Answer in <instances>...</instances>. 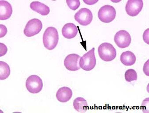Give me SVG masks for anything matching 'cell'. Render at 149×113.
I'll return each mask as SVG.
<instances>
[{
  "mask_svg": "<svg viewBox=\"0 0 149 113\" xmlns=\"http://www.w3.org/2000/svg\"><path fill=\"white\" fill-rule=\"evenodd\" d=\"M58 40V31L54 27H48L44 31L43 35V45L47 50H54L57 46Z\"/></svg>",
  "mask_w": 149,
  "mask_h": 113,
  "instance_id": "1",
  "label": "cell"
},
{
  "mask_svg": "<svg viewBox=\"0 0 149 113\" xmlns=\"http://www.w3.org/2000/svg\"><path fill=\"white\" fill-rule=\"evenodd\" d=\"M98 52L100 58L105 62H111L116 56V51L112 44L104 42L100 45Z\"/></svg>",
  "mask_w": 149,
  "mask_h": 113,
  "instance_id": "2",
  "label": "cell"
},
{
  "mask_svg": "<svg viewBox=\"0 0 149 113\" xmlns=\"http://www.w3.org/2000/svg\"><path fill=\"white\" fill-rule=\"evenodd\" d=\"M96 58L95 55V48H93L88 52L85 53L79 60L81 68L86 71H91L96 65Z\"/></svg>",
  "mask_w": 149,
  "mask_h": 113,
  "instance_id": "3",
  "label": "cell"
},
{
  "mask_svg": "<svg viewBox=\"0 0 149 113\" xmlns=\"http://www.w3.org/2000/svg\"><path fill=\"white\" fill-rule=\"evenodd\" d=\"M116 14V10L114 7L107 5L100 8L98 12V17L101 22L109 23L115 19Z\"/></svg>",
  "mask_w": 149,
  "mask_h": 113,
  "instance_id": "4",
  "label": "cell"
},
{
  "mask_svg": "<svg viewBox=\"0 0 149 113\" xmlns=\"http://www.w3.org/2000/svg\"><path fill=\"white\" fill-rule=\"evenodd\" d=\"M26 87L28 91L32 94L40 92L43 88V82L40 77L33 75L28 77L26 81Z\"/></svg>",
  "mask_w": 149,
  "mask_h": 113,
  "instance_id": "5",
  "label": "cell"
},
{
  "mask_svg": "<svg viewBox=\"0 0 149 113\" xmlns=\"http://www.w3.org/2000/svg\"><path fill=\"white\" fill-rule=\"evenodd\" d=\"M42 28V23L40 20L38 19H32L27 23L24 33L27 37H32L39 34Z\"/></svg>",
  "mask_w": 149,
  "mask_h": 113,
  "instance_id": "6",
  "label": "cell"
},
{
  "mask_svg": "<svg viewBox=\"0 0 149 113\" xmlns=\"http://www.w3.org/2000/svg\"><path fill=\"white\" fill-rule=\"evenodd\" d=\"M74 19L80 25L87 26L93 19V15L90 9L82 8L75 14Z\"/></svg>",
  "mask_w": 149,
  "mask_h": 113,
  "instance_id": "7",
  "label": "cell"
},
{
  "mask_svg": "<svg viewBox=\"0 0 149 113\" xmlns=\"http://www.w3.org/2000/svg\"><path fill=\"white\" fill-rule=\"evenodd\" d=\"M114 40L117 46L122 49L128 47L132 42V37L129 32L123 30L116 34Z\"/></svg>",
  "mask_w": 149,
  "mask_h": 113,
  "instance_id": "8",
  "label": "cell"
},
{
  "mask_svg": "<svg viewBox=\"0 0 149 113\" xmlns=\"http://www.w3.org/2000/svg\"><path fill=\"white\" fill-rule=\"evenodd\" d=\"M143 6L142 0H129L126 4L125 10L129 16L135 17L142 11Z\"/></svg>",
  "mask_w": 149,
  "mask_h": 113,
  "instance_id": "9",
  "label": "cell"
},
{
  "mask_svg": "<svg viewBox=\"0 0 149 113\" xmlns=\"http://www.w3.org/2000/svg\"><path fill=\"white\" fill-rule=\"evenodd\" d=\"M80 56L76 53L69 54L66 56L64 62L65 68L71 71H76L81 69L79 65Z\"/></svg>",
  "mask_w": 149,
  "mask_h": 113,
  "instance_id": "10",
  "label": "cell"
},
{
  "mask_svg": "<svg viewBox=\"0 0 149 113\" xmlns=\"http://www.w3.org/2000/svg\"><path fill=\"white\" fill-rule=\"evenodd\" d=\"M13 8L11 4L6 1H0V19L6 20L12 15Z\"/></svg>",
  "mask_w": 149,
  "mask_h": 113,
  "instance_id": "11",
  "label": "cell"
},
{
  "mask_svg": "<svg viewBox=\"0 0 149 113\" xmlns=\"http://www.w3.org/2000/svg\"><path fill=\"white\" fill-rule=\"evenodd\" d=\"M72 96V90L67 87H63L59 88L56 94V98L61 103L67 102L71 99Z\"/></svg>",
  "mask_w": 149,
  "mask_h": 113,
  "instance_id": "12",
  "label": "cell"
},
{
  "mask_svg": "<svg viewBox=\"0 0 149 113\" xmlns=\"http://www.w3.org/2000/svg\"><path fill=\"white\" fill-rule=\"evenodd\" d=\"M62 32L64 38L67 39H73L77 35L78 29L74 24L69 23L64 25L62 28Z\"/></svg>",
  "mask_w": 149,
  "mask_h": 113,
  "instance_id": "13",
  "label": "cell"
},
{
  "mask_svg": "<svg viewBox=\"0 0 149 113\" xmlns=\"http://www.w3.org/2000/svg\"><path fill=\"white\" fill-rule=\"evenodd\" d=\"M30 7L32 10L42 16H47L50 12L49 7L40 1H32L30 5Z\"/></svg>",
  "mask_w": 149,
  "mask_h": 113,
  "instance_id": "14",
  "label": "cell"
},
{
  "mask_svg": "<svg viewBox=\"0 0 149 113\" xmlns=\"http://www.w3.org/2000/svg\"><path fill=\"white\" fill-rule=\"evenodd\" d=\"M120 60L124 65L132 66L135 64L136 58L133 53L130 51H127L122 53Z\"/></svg>",
  "mask_w": 149,
  "mask_h": 113,
  "instance_id": "15",
  "label": "cell"
},
{
  "mask_svg": "<svg viewBox=\"0 0 149 113\" xmlns=\"http://www.w3.org/2000/svg\"><path fill=\"white\" fill-rule=\"evenodd\" d=\"M73 106L75 110L80 113H84L87 110V102L86 100L82 97L76 98L74 100Z\"/></svg>",
  "mask_w": 149,
  "mask_h": 113,
  "instance_id": "16",
  "label": "cell"
},
{
  "mask_svg": "<svg viewBox=\"0 0 149 113\" xmlns=\"http://www.w3.org/2000/svg\"><path fill=\"white\" fill-rule=\"evenodd\" d=\"M0 80H4L6 79L10 74V69L9 65L5 62H0Z\"/></svg>",
  "mask_w": 149,
  "mask_h": 113,
  "instance_id": "17",
  "label": "cell"
},
{
  "mask_svg": "<svg viewBox=\"0 0 149 113\" xmlns=\"http://www.w3.org/2000/svg\"><path fill=\"white\" fill-rule=\"evenodd\" d=\"M138 78L137 72L133 69H129L125 73V79L126 81L131 82L134 80H136Z\"/></svg>",
  "mask_w": 149,
  "mask_h": 113,
  "instance_id": "18",
  "label": "cell"
},
{
  "mask_svg": "<svg viewBox=\"0 0 149 113\" xmlns=\"http://www.w3.org/2000/svg\"><path fill=\"white\" fill-rule=\"evenodd\" d=\"M66 2L70 8L74 11L77 9L80 6L79 0H66Z\"/></svg>",
  "mask_w": 149,
  "mask_h": 113,
  "instance_id": "19",
  "label": "cell"
},
{
  "mask_svg": "<svg viewBox=\"0 0 149 113\" xmlns=\"http://www.w3.org/2000/svg\"><path fill=\"white\" fill-rule=\"evenodd\" d=\"M142 110L144 113L149 112V98H145L142 104Z\"/></svg>",
  "mask_w": 149,
  "mask_h": 113,
  "instance_id": "20",
  "label": "cell"
},
{
  "mask_svg": "<svg viewBox=\"0 0 149 113\" xmlns=\"http://www.w3.org/2000/svg\"><path fill=\"white\" fill-rule=\"evenodd\" d=\"M1 57L4 56L6 53L8 51L7 47L5 44L2 43H1Z\"/></svg>",
  "mask_w": 149,
  "mask_h": 113,
  "instance_id": "21",
  "label": "cell"
},
{
  "mask_svg": "<svg viewBox=\"0 0 149 113\" xmlns=\"http://www.w3.org/2000/svg\"><path fill=\"white\" fill-rule=\"evenodd\" d=\"M1 34H0V37L2 38L4 37L7 33V29L5 25L1 24Z\"/></svg>",
  "mask_w": 149,
  "mask_h": 113,
  "instance_id": "22",
  "label": "cell"
},
{
  "mask_svg": "<svg viewBox=\"0 0 149 113\" xmlns=\"http://www.w3.org/2000/svg\"><path fill=\"white\" fill-rule=\"evenodd\" d=\"M143 39L145 42L149 44V29H147L144 32Z\"/></svg>",
  "mask_w": 149,
  "mask_h": 113,
  "instance_id": "23",
  "label": "cell"
},
{
  "mask_svg": "<svg viewBox=\"0 0 149 113\" xmlns=\"http://www.w3.org/2000/svg\"><path fill=\"white\" fill-rule=\"evenodd\" d=\"M144 73L147 76H149V60H147V62L145 63L143 69Z\"/></svg>",
  "mask_w": 149,
  "mask_h": 113,
  "instance_id": "24",
  "label": "cell"
},
{
  "mask_svg": "<svg viewBox=\"0 0 149 113\" xmlns=\"http://www.w3.org/2000/svg\"><path fill=\"white\" fill-rule=\"evenodd\" d=\"M83 1L87 5H93L97 2L98 0H83Z\"/></svg>",
  "mask_w": 149,
  "mask_h": 113,
  "instance_id": "25",
  "label": "cell"
}]
</instances>
